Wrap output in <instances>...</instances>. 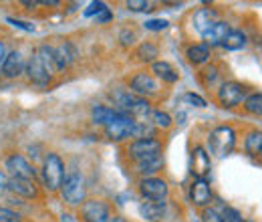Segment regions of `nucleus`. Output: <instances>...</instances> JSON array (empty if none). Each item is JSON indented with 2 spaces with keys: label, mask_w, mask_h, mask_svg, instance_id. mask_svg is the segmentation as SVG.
I'll use <instances>...</instances> for the list:
<instances>
[{
  "label": "nucleus",
  "mask_w": 262,
  "mask_h": 222,
  "mask_svg": "<svg viewBox=\"0 0 262 222\" xmlns=\"http://www.w3.org/2000/svg\"><path fill=\"white\" fill-rule=\"evenodd\" d=\"M115 101H117V107L121 113L133 117L135 122H147V117L151 115V105L147 99L143 97L133 95L131 91H119L115 95Z\"/></svg>",
  "instance_id": "f257e3e1"
},
{
  "label": "nucleus",
  "mask_w": 262,
  "mask_h": 222,
  "mask_svg": "<svg viewBox=\"0 0 262 222\" xmlns=\"http://www.w3.org/2000/svg\"><path fill=\"white\" fill-rule=\"evenodd\" d=\"M42 182L49 192L61 190L65 182V164L57 154H47L42 162Z\"/></svg>",
  "instance_id": "f03ea898"
},
{
  "label": "nucleus",
  "mask_w": 262,
  "mask_h": 222,
  "mask_svg": "<svg viewBox=\"0 0 262 222\" xmlns=\"http://www.w3.org/2000/svg\"><path fill=\"white\" fill-rule=\"evenodd\" d=\"M208 144H210V152L216 158H226L228 154H232V150L236 146V133H234L232 127L220 126L210 133Z\"/></svg>",
  "instance_id": "7ed1b4c3"
},
{
  "label": "nucleus",
  "mask_w": 262,
  "mask_h": 222,
  "mask_svg": "<svg viewBox=\"0 0 262 222\" xmlns=\"http://www.w3.org/2000/svg\"><path fill=\"white\" fill-rule=\"evenodd\" d=\"M61 196L67 204L81 206L85 202V196H87V186H85L83 176L77 172H71L69 176H65V182L61 186Z\"/></svg>",
  "instance_id": "20e7f679"
},
{
  "label": "nucleus",
  "mask_w": 262,
  "mask_h": 222,
  "mask_svg": "<svg viewBox=\"0 0 262 222\" xmlns=\"http://www.w3.org/2000/svg\"><path fill=\"white\" fill-rule=\"evenodd\" d=\"M129 158L135 164H141V162H147V159L160 158L162 156V144L154 137H143V139H133L127 150Z\"/></svg>",
  "instance_id": "39448f33"
},
{
  "label": "nucleus",
  "mask_w": 262,
  "mask_h": 222,
  "mask_svg": "<svg viewBox=\"0 0 262 222\" xmlns=\"http://www.w3.org/2000/svg\"><path fill=\"white\" fill-rule=\"evenodd\" d=\"M139 194L149 202H165L169 188H167L165 180L158 178V176H149V178L139 180Z\"/></svg>",
  "instance_id": "423d86ee"
},
{
  "label": "nucleus",
  "mask_w": 262,
  "mask_h": 222,
  "mask_svg": "<svg viewBox=\"0 0 262 222\" xmlns=\"http://www.w3.org/2000/svg\"><path fill=\"white\" fill-rule=\"evenodd\" d=\"M218 103L222 105V107H236V105H240L244 99H246V87L242 85V83H238V81H226V83H222L220 85V89H218Z\"/></svg>",
  "instance_id": "0eeeda50"
},
{
  "label": "nucleus",
  "mask_w": 262,
  "mask_h": 222,
  "mask_svg": "<svg viewBox=\"0 0 262 222\" xmlns=\"http://www.w3.org/2000/svg\"><path fill=\"white\" fill-rule=\"evenodd\" d=\"M81 218L83 222H109L111 208L105 200H85L81 204Z\"/></svg>",
  "instance_id": "6e6552de"
},
{
  "label": "nucleus",
  "mask_w": 262,
  "mask_h": 222,
  "mask_svg": "<svg viewBox=\"0 0 262 222\" xmlns=\"http://www.w3.org/2000/svg\"><path fill=\"white\" fill-rule=\"evenodd\" d=\"M6 170H8V176L10 178H27V180H34L36 178L34 166L23 154L8 156L6 158Z\"/></svg>",
  "instance_id": "1a4fd4ad"
},
{
  "label": "nucleus",
  "mask_w": 262,
  "mask_h": 222,
  "mask_svg": "<svg viewBox=\"0 0 262 222\" xmlns=\"http://www.w3.org/2000/svg\"><path fill=\"white\" fill-rule=\"evenodd\" d=\"M133 124H135L133 117L121 113L115 122H111L109 126H105V135H107L109 139H113V142L127 139V137H131V133H133Z\"/></svg>",
  "instance_id": "9d476101"
},
{
  "label": "nucleus",
  "mask_w": 262,
  "mask_h": 222,
  "mask_svg": "<svg viewBox=\"0 0 262 222\" xmlns=\"http://www.w3.org/2000/svg\"><path fill=\"white\" fill-rule=\"evenodd\" d=\"M212 170V159H210V154L198 146L192 152V159H190V172L194 176V180H206V176L210 174Z\"/></svg>",
  "instance_id": "9b49d317"
},
{
  "label": "nucleus",
  "mask_w": 262,
  "mask_h": 222,
  "mask_svg": "<svg viewBox=\"0 0 262 222\" xmlns=\"http://www.w3.org/2000/svg\"><path fill=\"white\" fill-rule=\"evenodd\" d=\"M129 85H131V93L137 97H143V99L158 95V89H160L158 83H156V79L149 73H137V75H133Z\"/></svg>",
  "instance_id": "f8f14e48"
},
{
  "label": "nucleus",
  "mask_w": 262,
  "mask_h": 222,
  "mask_svg": "<svg viewBox=\"0 0 262 222\" xmlns=\"http://www.w3.org/2000/svg\"><path fill=\"white\" fill-rule=\"evenodd\" d=\"M25 71H27V63H25V57L20 51H10L2 63V69H0L2 77H6V79H16Z\"/></svg>",
  "instance_id": "ddd939ff"
},
{
  "label": "nucleus",
  "mask_w": 262,
  "mask_h": 222,
  "mask_svg": "<svg viewBox=\"0 0 262 222\" xmlns=\"http://www.w3.org/2000/svg\"><path fill=\"white\" fill-rule=\"evenodd\" d=\"M139 214L147 222H162L167 218V202H141Z\"/></svg>",
  "instance_id": "4468645a"
},
{
  "label": "nucleus",
  "mask_w": 262,
  "mask_h": 222,
  "mask_svg": "<svg viewBox=\"0 0 262 222\" xmlns=\"http://www.w3.org/2000/svg\"><path fill=\"white\" fill-rule=\"evenodd\" d=\"M190 198L194 202V206L200 208H206L212 200V188H210V182L208 180H194L192 186H190Z\"/></svg>",
  "instance_id": "2eb2a0df"
},
{
  "label": "nucleus",
  "mask_w": 262,
  "mask_h": 222,
  "mask_svg": "<svg viewBox=\"0 0 262 222\" xmlns=\"http://www.w3.org/2000/svg\"><path fill=\"white\" fill-rule=\"evenodd\" d=\"M27 77H29V81L34 83V85H47V83L53 79V77L47 73L45 65L40 63V59H38L36 53L31 57V61L27 63Z\"/></svg>",
  "instance_id": "dca6fc26"
},
{
  "label": "nucleus",
  "mask_w": 262,
  "mask_h": 222,
  "mask_svg": "<svg viewBox=\"0 0 262 222\" xmlns=\"http://www.w3.org/2000/svg\"><path fill=\"white\" fill-rule=\"evenodd\" d=\"M8 190L14 192L20 198H36L38 196V188H36L34 180H27V178H8Z\"/></svg>",
  "instance_id": "f3484780"
},
{
  "label": "nucleus",
  "mask_w": 262,
  "mask_h": 222,
  "mask_svg": "<svg viewBox=\"0 0 262 222\" xmlns=\"http://www.w3.org/2000/svg\"><path fill=\"white\" fill-rule=\"evenodd\" d=\"M218 23V12L214 8H198L194 14V27L200 34H206Z\"/></svg>",
  "instance_id": "a211bd4d"
},
{
  "label": "nucleus",
  "mask_w": 262,
  "mask_h": 222,
  "mask_svg": "<svg viewBox=\"0 0 262 222\" xmlns=\"http://www.w3.org/2000/svg\"><path fill=\"white\" fill-rule=\"evenodd\" d=\"M53 55H55V63H57V69L59 71H65L69 65L75 61L77 57V51L71 43H61L57 47H53Z\"/></svg>",
  "instance_id": "6ab92c4d"
},
{
  "label": "nucleus",
  "mask_w": 262,
  "mask_h": 222,
  "mask_svg": "<svg viewBox=\"0 0 262 222\" xmlns=\"http://www.w3.org/2000/svg\"><path fill=\"white\" fill-rule=\"evenodd\" d=\"M228 32H230L228 25H226L224 21H218L206 34H202V38L206 41L208 47H216V45H222V43H224V38L228 36Z\"/></svg>",
  "instance_id": "aec40b11"
},
{
  "label": "nucleus",
  "mask_w": 262,
  "mask_h": 222,
  "mask_svg": "<svg viewBox=\"0 0 262 222\" xmlns=\"http://www.w3.org/2000/svg\"><path fill=\"white\" fill-rule=\"evenodd\" d=\"M119 115H121L119 109H115V107H107V105H97V107H93V111H91L93 122L103 127L109 126L111 122H115Z\"/></svg>",
  "instance_id": "412c9836"
},
{
  "label": "nucleus",
  "mask_w": 262,
  "mask_h": 222,
  "mask_svg": "<svg viewBox=\"0 0 262 222\" xmlns=\"http://www.w3.org/2000/svg\"><path fill=\"white\" fill-rule=\"evenodd\" d=\"M151 71L162 81H165V83H176L180 79V73L173 69V65L167 63V61H156V63H151Z\"/></svg>",
  "instance_id": "4be33fe9"
},
{
  "label": "nucleus",
  "mask_w": 262,
  "mask_h": 222,
  "mask_svg": "<svg viewBox=\"0 0 262 222\" xmlns=\"http://www.w3.org/2000/svg\"><path fill=\"white\" fill-rule=\"evenodd\" d=\"M36 55H38L40 63L45 65V69H47V73H49L51 77L59 73L57 63H55V55H53V47H51V45H40L38 51H36Z\"/></svg>",
  "instance_id": "5701e85b"
},
{
  "label": "nucleus",
  "mask_w": 262,
  "mask_h": 222,
  "mask_svg": "<svg viewBox=\"0 0 262 222\" xmlns=\"http://www.w3.org/2000/svg\"><path fill=\"white\" fill-rule=\"evenodd\" d=\"M186 57H188V61L192 65L208 63V59H210V47H208L206 43H202V45H192V47L186 51Z\"/></svg>",
  "instance_id": "b1692460"
},
{
  "label": "nucleus",
  "mask_w": 262,
  "mask_h": 222,
  "mask_svg": "<svg viewBox=\"0 0 262 222\" xmlns=\"http://www.w3.org/2000/svg\"><path fill=\"white\" fill-rule=\"evenodd\" d=\"M244 150L248 152V156H260L262 154V131L254 129L246 135L244 139Z\"/></svg>",
  "instance_id": "393cba45"
},
{
  "label": "nucleus",
  "mask_w": 262,
  "mask_h": 222,
  "mask_svg": "<svg viewBox=\"0 0 262 222\" xmlns=\"http://www.w3.org/2000/svg\"><path fill=\"white\" fill-rule=\"evenodd\" d=\"M162 166H164V158L160 156V158H154V159H147V162H141V164H135V172L141 174L143 178H149V176H154L156 172H160Z\"/></svg>",
  "instance_id": "a878e982"
},
{
  "label": "nucleus",
  "mask_w": 262,
  "mask_h": 222,
  "mask_svg": "<svg viewBox=\"0 0 262 222\" xmlns=\"http://www.w3.org/2000/svg\"><path fill=\"white\" fill-rule=\"evenodd\" d=\"M244 45H246V34L242 31H230L228 36H226L224 43H222V47H224L226 51H240Z\"/></svg>",
  "instance_id": "bb28decb"
},
{
  "label": "nucleus",
  "mask_w": 262,
  "mask_h": 222,
  "mask_svg": "<svg viewBox=\"0 0 262 222\" xmlns=\"http://www.w3.org/2000/svg\"><path fill=\"white\" fill-rule=\"evenodd\" d=\"M158 55H160V51H158V47L154 43H143L137 49V59L139 61H145V63H156V57Z\"/></svg>",
  "instance_id": "cd10ccee"
},
{
  "label": "nucleus",
  "mask_w": 262,
  "mask_h": 222,
  "mask_svg": "<svg viewBox=\"0 0 262 222\" xmlns=\"http://www.w3.org/2000/svg\"><path fill=\"white\" fill-rule=\"evenodd\" d=\"M244 107L248 113L252 115H260L262 117V93H252L244 99Z\"/></svg>",
  "instance_id": "c85d7f7f"
},
{
  "label": "nucleus",
  "mask_w": 262,
  "mask_h": 222,
  "mask_svg": "<svg viewBox=\"0 0 262 222\" xmlns=\"http://www.w3.org/2000/svg\"><path fill=\"white\" fill-rule=\"evenodd\" d=\"M151 122H154V127H162V129L171 127V117L165 111H151Z\"/></svg>",
  "instance_id": "c756f323"
},
{
  "label": "nucleus",
  "mask_w": 262,
  "mask_h": 222,
  "mask_svg": "<svg viewBox=\"0 0 262 222\" xmlns=\"http://www.w3.org/2000/svg\"><path fill=\"white\" fill-rule=\"evenodd\" d=\"M125 6L133 12H149L151 10V2H147V0H129Z\"/></svg>",
  "instance_id": "7c9ffc66"
},
{
  "label": "nucleus",
  "mask_w": 262,
  "mask_h": 222,
  "mask_svg": "<svg viewBox=\"0 0 262 222\" xmlns=\"http://www.w3.org/2000/svg\"><path fill=\"white\" fill-rule=\"evenodd\" d=\"M220 220L222 222H242V216H240V212H238L236 208L226 206V208L220 212Z\"/></svg>",
  "instance_id": "2f4dec72"
},
{
  "label": "nucleus",
  "mask_w": 262,
  "mask_h": 222,
  "mask_svg": "<svg viewBox=\"0 0 262 222\" xmlns=\"http://www.w3.org/2000/svg\"><path fill=\"white\" fill-rule=\"evenodd\" d=\"M0 222H20V214L14 212L12 208L0 206Z\"/></svg>",
  "instance_id": "473e14b6"
},
{
  "label": "nucleus",
  "mask_w": 262,
  "mask_h": 222,
  "mask_svg": "<svg viewBox=\"0 0 262 222\" xmlns=\"http://www.w3.org/2000/svg\"><path fill=\"white\" fill-rule=\"evenodd\" d=\"M167 21H164V18H151V21H145V29L147 31H164V29H167Z\"/></svg>",
  "instance_id": "72a5a7b5"
},
{
  "label": "nucleus",
  "mask_w": 262,
  "mask_h": 222,
  "mask_svg": "<svg viewBox=\"0 0 262 222\" xmlns=\"http://www.w3.org/2000/svg\"><path fill=\"white\" fill-rule=\"evenodd\" d=\"M202 222H222L220 220V212L216 208H204L202 212Z\"/></svg>",
  "instance_id": "f704fd0d"
},
{
  "label": "nucleus",
  "mask_w": 262,
  "mask_h": 222,
  "mask_svg": "<svg viewBox=\"0 0 262 222\" xmlns=\"http://www.w3.org/2000/svg\"><path fill=\"white\" fill-rule=\"evenodd\" d=\"M216 77H218V69H216L214 65H210V67H206V69L202 71V79H204V83H206V85H208V83H212Z\"/></svg>",
  "instance_id": "c9c22d12"
},
{
  "label": "nucleus",
  "mask_w": 262,
  "mask_h": 222,
  "mask_svg": "<svg viewBox=\"0 0 262 222\" xmlns=\"http://www.w3.org/2000/svg\"><path fill=\"white\" fill-rule=\"evenodd\" d=\"M107 6L103 4V2H91V6L85 10V16H93V14H101L103 10H105Z\"/></svg>",
  "instance_id": "e433bc0d"
},
{
  "label": "nucleus",
  "mask_w": 262,
  "mask_h": 222,
  "mask_svg": "<svg viewBox=\"0 0 262 222\" xmlns=\"http://www.w3.org/2000/svg\"><path fill=\"white\" fill-rule=\"evenodd\" d=\"M184 101L192 103L194 107H206V101H204L200 95H194V93H186V95H184Z\"/></svg>",
  "instance_id": "4c0bfd02"
},
{
  "label": "nucleus",
  "mask_w": 262,
  "mask_h": 222,
  "mask_svg": "<svg viewBox=\"0 0 262 222\" xmlns=\"http://www.w3.org/2000/svg\"><path fill=\"white\" fill-rule=\"evenodd\" d=\"M133 41H135V32L133 31H123L121 32V45H133Z\"/></svg>",
  "instance_id": "58836bf2"
},
{
  "label": "nucleus",
  "mask_w": 262,
  "mask_h": 222,
  "mask_svg": "<svg viewBox=\"0 0 262 222\" xmlns=\"http://www.w3.org/2000/svg\"><path fill=\"white\" fill-rule=\"evenodd\" d=\"M8 23L10 25H14V27H18V29H23V31H34L33 25H29V23H20V21H14V18H8Z\"/></svg>",
  "instance_id": "ea45409f"
},
{
  "label": "nucleus",
  "mask_w": 262,
  "mask_h": 222,
  "mask_svg": "<svg viewBox=\"0 0 262 222\" xmlns=\"http://www.w3.org/2000/svg\"><path fill=\"white\" fill-rule=\"evenodd\" d=\"M6 190H8V176L0 170V196H2Z\"/></svg>",
  "instance_id": "a19ab883"
},
{
  "label": "nucleus",
  "mask_w": 262,
  "mask_h": 222,
  "mask_svg": "<svg viewBox=\"0 0 262 222\" xmlns=\"http://www.w3.org/2000/svg\"><path fill=\"white\" fill-rule=\"evenodd\" d=\"M111 18V12H109V8H105L103 12H101V16H97V21L99 23H107Z\"/></svg>",
  "instance_id": "79ce46f5"
},
{
  "label": "nucleus",
  "mask_w": 262,
  "mask_h": 222,
  "mask_svg": "<svg viewBox=\"0 0 262 222\" xmlns=\"http://www.w3.org/2000/svg\"><path fill=\"white\" fill-rule=\"evenodd\" d=\"M6 47H4V43L0 41V69H2V63H4V59H6Z\"/></svg>",
  "instance_id": "37998d69"
},
{
  "label": "nucleus",
  "mask_w": 262,
  "mask_h": 222,
  "mask_svg": "<svg viewBox=\"0 0 262 222\" xmlns=\"http://www.w3.org/2000/svg\"><path fill=\"white\" fill-rule=\"evenodd\" d=\"M109 222H127V220H125V218H121V216H113Z\"/></svg>",
  "instance_id": "c03bdc74"
},
{
  "label": "nucleus",
  "mask_w": 262,
  "mask_h": 222,
  "mask_svg": "<svg viewBox=\"0 0 262 222\" xmlns=\"http://www.w3.org/2000/svg\"><path fill=\"white\" fill-rule=\"evenodd\" d=\"M242 222H252V220H242Z\"/></svg>",
  "instance_id": "a18cd8bd"
},
{
  "label": "nucleus",
  "mask_w": 262,
  "mask_h": 222,
  "mask_svg": "<svg viewBox=\"0 0 262 222\" xmlns=\"http://www.w3.org/2000/svg\"><path fill=\"white\" fill-rule=\"evenodd\" d=\"M260 158H262V154H260Z\"/></svg>",
  "instance_id": "49530a36"
}]
</instances>
